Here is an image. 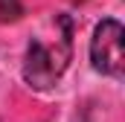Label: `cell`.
<instances>
[{
    "instance_id": "6da1fadb",
    "label": "cell",
    "mask_w": 125,
    "mask_h": 122,
    "mask_svg": "<svg viewBox=\"0 0 125 122\" xmlns=\"http://www.w3.org/2000/svg\"><path fill=\"white\" fill-rule=\"evenodd\" d=\"M90 61H93V67L102 76L122 79L125 55H122V23L119 20L105 18L93 29V38H90Z\"/></svg>"
},
{
    "instance_id": "7a4b0ae2",
    "label": "cell",
    "mask_w": 125,
    "mask_h": 122,
    "mask_svg": "<svg viewBox=\"0 0 125 122\" xmlns=\"http://www.w3.org/2000/svg\"><path fill=\"white\" fill-rule=\"evenodd\" d=\"M67 58H70V47H64L61 52L41 44L38 38H32L29 47H26V61H23V79L29 81L32 87L38 90H50L58 76L67 67Z\"/></svg>"
},
{
    "instance_id": "3957f363",
    "label": "cell",
    "mask_w": 125,
    "mask_h": 122,
    "mask_svg": "<svg viewBox=\"0 0 125 122\" xmlns=\"http://www.w3.org/2000/svg\"><path fill=\"white\" fill-rule=\"evenodd\" d=\"M23 15L21 0H0V20H18Z\"/></svg>"
}]
</instances>
